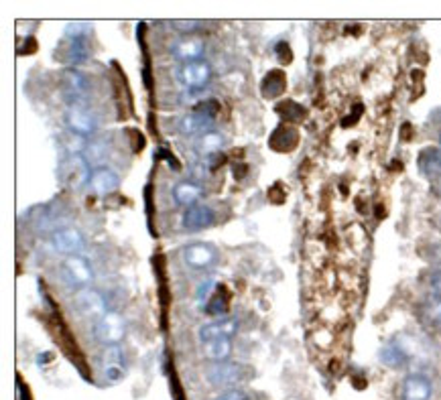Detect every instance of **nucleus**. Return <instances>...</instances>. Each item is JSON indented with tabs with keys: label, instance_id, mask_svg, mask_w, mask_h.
Here are the masks:
<instances>
[{
	"label": "nucleus",
	"instance_id": "1",
	"mask_svg": "<svg viewBox=\"0 0 441 400\" xmlns=\"http://www.w3.org/2000/svg\"><path fill=\"white\" fill-rule=\"evenodd\" d=\"M59 181L69 190H82L90 185L92 179V167L90 161L80 152H71L59 163Z\"/></svg>",
	"mask_w": 441,
	"mask_h": 400
},
{
	"label": "nucleus",
	"instance_id": "2",
	"mask_svg": "<svg viewBox=\"0 0 441 400\" xmlns=\"http://www.w3.org/2000/svg\"><path fill=\"white\" fill-rule=\"evenodd\" d=\"M63 280L71 287L88 289L94 280V269L85 256H67L62 262Z\"/></svg>",
	"mask_w": 441,
	"mask_h": 400
},
{
	"label": "nucleus",
	"instance_id": "3",
	"mask_svg": "<svg viewBox=\"0 0 441 400\" xmlns=\"http://www.w3.org/2000/svg\"><path fill=\"white\" fill-rule=\"evenodd\" d=\"M204 376L216 388H236L244 380V368L234 362L210 364L204 370Z\"/></svg>",
	"mask_w": 441,
	"mask_h": 400
},
{
	"label": "nucleus",
	"instance_id": "4",
	"mask_svg": "<svg viewBox=\"0 0 441 400\" xmlns=\"http://www.w3.org/2000/svg\"><path fill=\"white\" fill-rule=\"evenodd\" d=\"M94 336L102 345H120L126 336V321L120 313L108 311L94 327Z\"/></svg>",
	"mask_w": 441,
	"mask_h": 400
},
{
	"label": "nucleus",
	"instance_id": "5",
	"mask_svg": "<svg viewBox=\"0 0 441 400\" xmlns=\"http://www.w3.org/2000/svg\"><path fill=\"white\" fill-rule=\"evenodd\" d=\"M71 305H74V311L78 315L85 317V319H94L96 323L108 313L104 297L100 295L98 291H92V289L78 291L76 297L71 299Z\"/></svg>",
	"mask_w": 441,
	"mask_h": 400
},
{
	"label": "nucleus",
	"instance_id": "6",
	"mask_svg": "<svg viewBox=\"0 0 441 400\" xmlns=\"http://www.w3.org/2000/svg\"><path fill=\"white\" fill-rule=\"evenodd\" d=\"M49 240H51L53 248L65 256H80L85 248L84 234L74 226H62V228L53 230Z\"/></svg>",
	"mask_w": 441,
	"mask_h": 400
},
{
	"label": "nucleus",
	"instance_id": "7",
	"mask_svg": "<svg viewBox=\"0 0 441 400\" xmlns=\"http://www.w3.org/2000/svg\"><path fill=\"white\" fill-rule=\"evenodd\" d=\"M177 80L186 85L188 90H202L210 84L211 80V65L206 59L200 62H189V64L179 65L177 69Z\"/></svg>",
	"mask_w": 441,
	"mask_h": 400
},
{
	"label": "nucleus",
	"instance_id": "8",
	"mask_svg": "<svg viewBox=\"0 0 441 400\" xmlns=\"http://www.w3.org/2000/svg\"><path fill=\"white\" fill-rule=\"evenodd\" d=\"M63 122H65V127H67V130H69L71 134L82 136V138L92 136V134L96 132V128H98L96 116H94L90 110H85L84 106H74V108H69V110L65 112V116H63Z\"/></svg>",
	"mask_w": 441,
	"mask_h": 400
},
{
	"label": "nucleus",
	"instance_id": "9",
	"mask_svg": "<svg viewBox=\"0 0 441 400\" xmlns=\"http://www.w3.org/2000/svg\"><path fill=\"white\" fill-rule=\"evenodd\" d=\"M181 258L193 271H208L218 262V250L206 242H193L181 250Z\"/></svg>",
	"mask_w": 441,
	"mask_h": 400
},
{
	"label": "nucleus",
	"instance_id": "10",
	"mask_svg": "<svg viewBox=\"0 0 441 400\" xmlns=\"http://www.w3.org/2000/svg\"><path fill=\"white\" fill-rule=\"evenodd\" d=\"M238 329H240L238 319H234V317H222V319H214V321H208V323L200 325L197 337H200L202 343L216 341V339H232V337L238 334Z\"/></svg>",
	"mask_w": 441,
	"mask_h": 400
},
{
	"label": "nucleus",
	"instance_id": "11",
	"mask_svg": "<svg viewBox=\"0 0 441 400\" xmlns=\"http://www.w3.org/2000/svg\"><path fill=\"white\" fill-rule=\"evenodd\" d=\"M216 222V213L206 203H195L181 215V226L186 232H202Z\"/></svg>",
	"mask_w": 441,
	"mask_h": 400
},
{
	"label": "nucleus",
	"instance_id": "12",
	"mask_svg": "<svg viewBox=\"0 0 441 400\" xmlns=\"http://www.w3.org/2000/svg\"><path fill=\"white\" fill-rule=\"evenodd\" d=\"M118 187H120V177L110 167H98L92 171L90 190L94 191L98 197H108Z\"/></svg>",
	"mask_w": 441,
	"mask_h": 400
},
{
	"label": "nucleus",
	"instance_id": "13",
	"mask_svg": "<svg viewBox=\"0 0 441 400\" xmlns=\"http://www.w3.org/2000/svg\"><path fill=\"white\" fill-rule=\"evenodd\" d=\"M62 85H63V92H65V100L67 102H71V108L74 106H78V98H82L85 92V78L82 71H78V69H74V67H67V69H63L62 73Z\"/></svg>",
	"mask_w": 441,
	"mask_h": 400
},
{
	"label": "nucleus",
	"instance_id": "14",
	"mask_svg": "<svg viewBox=\"0 0 441 400\" xmlns=\"http://www.w3.org/2000/svg\"><path fill=\"white\" fill-rule=\"evenodd\" d=\"M214 120H216V118H211L208 114H204V112H200V110H193L191 114L181 118V122H179V132L186 134V136H195V134L202 136V134L210 132L211 127H214Z\"/></svg>",
	"mask_w": 441,
	"mask_h": 400
},
{
	"label": "nucleus",
	"instance_id": "15",
	"mask_svg": "<svg viewBox=\"0 0 441 400\" xmlns=\"http://www.w3.org/2000/svg\"><path fill=\"white\" fill-rule=\"evenodd\" d=\"M431 394H433L431 382L421 374H411L402 382V400H429Z\"/></svg>",
	"mask_w": 441,
	"mask_h": 400
},
{
	"label": "nucleus",
	"instance_id": "16",
	"mask_svg": "<svg viewBox=\"0 0 441 400\" xmlns=\"http://www.w3.org/2000/svg\"><path fill=\"white\" fill-rule=\"evenodd\" d=\"M421 321L431 327V329H440L441 327V297L438 293H429L423 299L419 305Z\"/></svg>",
	"mask_w": 441,
	"mask_h": 400
},
{
	"label": "nucleus",
	"instance_id": "17",
	"mask_svg": "<svg viewBox=\"0 0 441 400\" xmlns=\"http://www.w3.org/2000/svg\"><path fill=\"white\" fill-rule=\"evenodd\" d=\"M171 55L175 59H179L181 64L189 62H200L204 55V43L195 41V39H183L171 45Z\"/></svg>",
	"mask_w": 441,
	"mask_h": 400
},
{
	"label": "nucleus",
	"instance_id": "18",
	"mask_svg": "<svg viewBox=\"0 0 441 400\" xmlns=\"http://www.w3.org/2000/svg\"><path fill=\"white\" fill-rule=\"evenodd\" d=\"M171 195H173V201L177 203V206H181V208H191V206H195L197 201H200V197H202V187L200 185H195V183H191V181H181V183H177L173 191H171Z\"/></svg>",
	"mask_w": 441,
	"mask_h": 400
},
{
	"label": "nucleus",
	"instance_id": "19",
	"mask_svg": "<svg viewBox=\"0 0 441 400\" xmlns=\"http://www.w3.org/2000/svg\"><path fill=\"white\" fill-rule=\"evenodd\" d=\"M204 345V356L210 359L211 364H220V362H230L232 356V341L230 339H216L202 343Z\"/></svg>",
	"mask_w": 441,
	"mask_h": 400
},
{
	"label": "nucleus",
	"instance_id": "20",
	"mask_svg": "<svg viewBox=\"0 0 441 400\" xmlns=\"http://www.w3.org/2000/svg\"><path fill=\"white\" fill-rule=\"evenodd\" d=\"M224 143H226V138H224V136H222L220 132H216V130H210V132H206V134L197 136V141H195V150H197L200 155L208 157V155H216V152H222V147H224Z\"/></svg>",
	"mask_w": 441,
	"mask_h": 400
},
{
	"label": "nucleus",
	"instance_id": "21",
	"mask_svg": "<svg viewBox=\"0 0 441 400\" xmlns=\"http://www.w3.org/2000/svg\"><path fill=\"white\" fill-rule=\"evenodd\" d=\"M378 358H380V362H382L384 366H388V368H393V370L402 368V366L407 364V359H409L402 352H400L399 348H397L395 341L386 343V345L378 352Z\"/></svg>",
	"mask_w": 441,
	"mask_h": 400
},
{
	"label": "nucleus",
	"instance_id": "22",
	"mask_svg": "<svg viewBox=\"0 0 441 400\" xmlns=\"http://www.w3.org/2000/svg\"><path fill=\"white\" fill-rule=\"evenodd\" d=\"M419 169L427 177H438V175H441V150H438V148H427L419 157Z\"/></svg>",
	"mask_w": 441,
	"mask_h": 400
},
{
	"label": "nucleus",
	"instance_id": "23",
	"mask_svg": "<svg viewBox=\"0 0 441 400\" xmlns=\"http://www.w3.org/2000/svg\"><path fill=\"white\" fill-rule=\"evenodd\" d=\"M88 57H90V43H88V39H74V41H69L67 55H65L67 65L84 64Z\"/></svg>",
	"mask_w": 441,
	"mask_h": 400
},
{
	"label": "nucleus",
	"instance_id": "24",
	"mask_svg": "<svg viewBox=\"0 0 441 400\" xmlns=\"http://www.w3.org/2000/svg\"><path fill=\"white\" fill-rule=\"evenodd\" d=\"M204 311L208 313V315L216 317V319H222V317H228V299L222 295H211V299L206 303V307H204Z\"/></svg>",
	"mask_w": 441,
	"mask_h": 400
},
{
	"label": "nucleus",
	"instance_id": "25",
	"mask_svg": "<svg viewBox=\"0 0 441 400\" xmlns=\"http://www.w3.org/2000/svg\"><path fill=\"white\" fill-rule=\"evenodd\" d=\"M100 362H102V368H112V366H125L122 362V348L120 345H106L102 350V356H100Z\"/></svg>",
	"mask_w": 441,
	"mask_h": 400
},
{
	"label": "nucleus",
	"instance_id": "26",
	"mask_svg": "<svg viewBox=\"0 0 441 400\" xmlns=\"http://www.w3.org/2000/svg\"><path fill=\"white\" fill-rule=\"evenodd\" d=\"M88 33H90V22L71 21L65 24V35L69 37V41H74V39H88Z\"/></svg>",
	"mask_w": 441,
	"mask_h": 400
},
{
	"label": "nucleus",
	"instance_id": "27",
	"mask_svg": "<svg viewBox=\"0 0 441 400\" xmlns=\"http://www.w3.org/2000/svg\"><path fill=\"white\" fill-rule=\"evenodd\" d=\"M214 289H216V283L208 278V280H204L202 285H200V289H197V293H195V299H197V305H202V307H206V301H210L211 295H214Z\"/></svg>",
	"mask_w": 441,
	"mask_h": 400
},
{
	"label": "nucleus",
	"instance_id": "28",
	"mask_svg": "<svg viewBox=\"0 0 441 400\" xmlns=\"http://www.w3.org/2000/svg\"><path fill=\"white\" fill-rule=\"evenodd\" d=\"M104 376L108 382H120V380H125L126 368L125 366H112V368H106Z\"/></svg>",
	"mask_w": 441,
	"mask_h": 400
},
{
	"label": "nucleus",
	"instance_id": "29",
	"mask_svg": "<svg viewBox=\"0 0 441 400\" xmlns=\"http://www.w3.org/2000/svg\"><path fill=\"white\" fill-rule=\"evenodd\" d=\"M224 161H226V157H224L222 152L208 155V157H204V167L210 169V171H216V169H220L224 165Z\"/></svg>",
	"mask_w": 441,
	"mask_h": 400
},
{
	"label": "nucleus",
	"instance_id": "30",
	"mask_svg": "<svg viewBox=\"0 0 441 400\" xmlns=\"http://www.w3.org/2000/svg\"><path fill=\"white\" fill-rule=\"evenodd\" d=\"M214 400H251L242 390H238V388H230V390H226V392H222V394H218Z\"/></svg>",
	"mask_w": 441,
	"mask_h": 400
},
{
	"label": "nucleus",
	"instance_id": "31",
	"mask_svg": "<svg viewBox=\"0 0 441 400\" xmlns=\"http://www.w3.org/2000/svg\"><path fill=\"white\" fill-rule=\"evenodd\" d=\"M431 287H433V293H438L441 297V271L433 273V276H431Z\"/></svg>",
	"mask_w": 441,
	"mask_h": 400
},
{
	"label": "nucleus",
	"instance_id": "32",
	"mask_svg": "<svg viewBox=\"0 0 441 400\" xmlns=\"http://www.w3.org/2000/svg\"><path fill=\"white\" fill-rule=\"evenodd\" d=\"M175 27H179V29H188V31H193L195 27H200V22L197 21H175Z\"/></svg>",
	"mask_w": 441,
	"mask_h": 400
}]
</instances>
